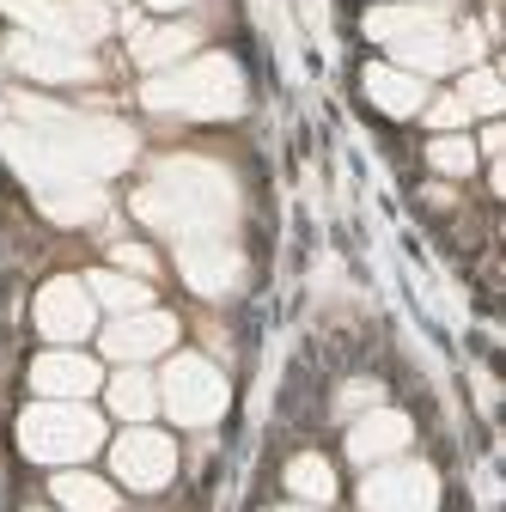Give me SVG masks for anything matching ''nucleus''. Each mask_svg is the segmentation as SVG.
Returning <instances> with one entry per match:
<instances>
[{"label": "nucleus", "instance_id": "1", "mask_svg": "<svg viewBox=\"0 0 506 512\" xmlns=\"http://www.w3.org/2000/svg\"><path fill=\"white\" fill-rule=\"evenodd\" d=\"M7 159L37 183V196L98 189L110 171H122L135 159V135L104 116L55 110L37 98H7Z\"/></svg>", "mask_w": 506, "mask_h": 512}, {"label": "nucleus", "instance_id": "2", "mask_svg": "<svg viewBox=\"0 0 506 512\" xmlns=\"http://www.w3.org/2000/svg\"><path fill=\"white\" fill-rule=\"evenodd\" d=\"M135 214L147 226H159L165 238H177V244L226 238L232 214H238V189L208 159H171V165H159V177L135 196Z\"/></svg>", "mask_w": 506, "mask_h": 512}, {"label": "nucleus", "instance_id": "3", "mask_svg": "<svg viewBox=\"0 0 506 512\" xmlns=\"http://www.w3.org/2000/svg\"><path fill=\"white\" fill-rule=\"evenodd\" d=\"M141 98H147V110H165V116H238L244 110V74H238L232 55H202V61L153 74Z\"/></svg>", "mask_w": 506, "mask_h": 512}, {"label": "nucleus", "instance_id": "4", "mask_svg": "<svg viewBox=\"0 0 506 512\" xmlns=\"http://www.w3.org/2000/svg\"><path fill=\"white\" fill-rule=\"evenodd\" d=\"M19 445H25V458H37V464H80V458H92L104 445V421L86 403L43 397L37 409L19 415Z\"/></svg>", "mask_w": 506, "mask_h": 512}, {"label": "nucleus", "instance_id": "5", "mask_svg": "<svg viewBox=\"0 0 506 512\" xmlns=\"http://www.w3.org/2000/svg\"><path fill=\"white\" fill-rule=\"evenodd\" d=\"M153 384H159V409L183 427H208L226 415V378L202 354H177L165 366V378H153Z\"/></svg>", "mask_w": 506, "mask_h": 512}, {"label": "nucleus", "instance_id": "6", "mask_svg": "<svg viewBox=\"0 0 506 512\" xmlns=\"http://www.w3.org/2000/svg\"><path fill=\"white\" fill-rule=\"evenodd\" d=\"M7 19H19V31L49 37V43H98L110 31V7L104 0H0Z\"/></svg>", "mask_w": 506, "mask_h": 512}, {"label": "nucleus", "instance_id": "7", "mask_svg": "<svg viewBox=\"0 0 506 512\" xmlns=\"http://www.w3.org/2000/svg\"><path fill=\"white\" fill-rule=\"evenodd\" d=\"M360 506L366 512H433L439 506V476L427 464H372V476L360 482Z\"/></svg>", "mask_w": 506, "mask_h": 512}, {"label": "nucleus", "instance_id": "8", "mask_svg": "<svg viewBox=\"0 0 506 512\" xmlns=\"http://www.w3.org/2000/svg\"><path fill=\"white\" fill-rule=\"evenodd\" d=\"M110 470H116V482H129L141 494H159L177 476V445L165 433H153V427H129L110 445Z\"/></svg>", "mask_w": 506, "mask_h": 512}, {"label": "nucleus", "instance_id": "9", "mask_svg": "<svg viewBox=\"0 0 506 512\" xmlns=\"http://www.w3.org/2000/svg\"><path fill=\"white\" fill-rule=\"evenodd\" d=\"M7 68H19L25 80H98V61L80 43H49L31 31H19L7 43Z\"/></svg>", "mask_w": 506, "mask_h": 512}, {"label": "nucleus", "instance_id": "10", "mask_svg": "<svg viewBox=\"0 0 506 512\" xmlns=\"http://www.w3.org/2000/svg\"><path fill=\"white\" fill-rule=\"evenodd\" d=\"M177 263H183V281L196 287L202 299H226L244 287V256L232 238H196V244H177Z\"/></svg>", "mask_w": 506, "mask_h": 512}, {"label": "nucleus", "instance_id": "11", "mask_svg": "<svg viewBox=\"0 0 506 512\" xmlns=\"http://www.w3.org/2000/svg\"><path fill=\"white\" fill-rule=\"evenodd\" d=\"M92 324H98V305H92V293H86V281H49L43 293H37V330L49 336V342H61V348H74L80 336H92Z\"/></svg>", "mask_w": 506, "mask_h": 512}, {"label": "nucleus", "instance_id": "12", "mask_svg": "<svg viewBox=\"0 0 506 512\" xmlns=\"http://www.w3.org/2000/svg\"><path fill=\"white\" fill-rule=\"evenodd\" d=\"M177 342V317L171 311H129V317H116V324H104V354L122 360V366H141L153 354H165Z\"/></svg>", "mask_w": 506, "mask_h": 512}, {"label": "nucleus", "instance_id": "13", "mask_svg": "<svg viewBox=\"0 0 506 512\" xmlns=\"http://www.w3.org/2000/svg\"><path fill=\"white\" fill-rule=\"evenodd\" d=\"M31 384L43 397H55V403H80V397H92L104 384V372H98V360H86L74 348H55V354H43L31 366Z\"/></svg>", "mask_w": 506, "mask_h": 512}, {"label": "nucleus", "instance_id": "14", "mask_svg": "<svg viewBox=\"0 0 506 512\" xmlns=\"http://www.w3.org/2000/svg\"><path fill=\"white\" fill-rule=\"evenodd\" d=\"M409 445V415H397V409H366L354 427H348V458L354 464H391L397 452Z\"/></svg>", "mask_w": 506, "mask_h": 512}, {"label": "nucleus", "instance_id": "15", "mask_svg": "<svg viewBox=\"0 0 506 512\" xmlns=\"http://www.w3.org/2000/svg\"><path fill=\"white\" fill-rule=\"evenodd\" d=\"M366 98L385 116H415L427 104V80L409 74V68H391V61H378V68H366Z\"/></svg>", "mask_w": 506, "mask_h": 512}, {"label": "nucleus", "instance_id": "16", "mask_svg": "<svg viewBox=\"0 0 506 512\" xmlns=\"http://www.w3.org/2000/svg\"><path fill=\"white\" fill-rule=\"evenodd\" d=\"M202 37H196V25H135V61L141 68H177V61L196 49Z\"/></svg>", "mask_w": 506, "mask_h": 512}, {"label": "nucleus", "instance_id": "17", "mask_svg": "<svg viewBox=\"0 0 506 512\" xmlns=\"http://www.w3.org/2000/svg\"><path fill=\"white\" fill-rule=\"evenodd\" d=\"M433 25H446V7H433V0H421V7H378L366 19V31L385 43V49L403 43V37H415V31H433Z\"/></svg>", "mask_w": 506, "mask_h": 512}, {"label": "nucleus", "instance_id": "18", "mask_svg": "<svg viewBox=\"0 0 506 512\" xmlns=\"http://www.w3.org/2000/svg\"><path fill=\"white\" fill-rule=\"evenodd\" d=\"M55 506L61 512H116V488L104 476H86V470H61L55 476Z\"/></svg>", "mask_w": 506, "mask_h": 512}, {"label": "nucleus", "instance_id": "19", "mask_svg": "<svg viewBox=\"0 0 506 512\" xmlns=\"http://www.w3.org/2000/svg\"><path fill=\"white\" fill-rule=\"evenodd\" d=\"M104 397H110V409H116L122 421H153V409H159V384H153V372H116Z\"/></svg>", "mask_w": 506, "mask_h": 512}, {"label": "nucleus", "instance_id": "20", "mask_svg": "<svg viewBox=\"0 0 506 512\" xmlns=\"http://www.w3.org/2000/svg\"><path fill=\"white\" fill-rule=\"evenodd\" d=\"M86 293H92V305H104V311H116V317H129V311H147V305H153L147 281H135V275H110V269L92 275Z\"/></svg>", "mask_w": 506, "mask_h": 512}, {"label": "nucleus", "instance_id": "21", "mask_svg": "<svg viewBox=\"0 0 506 512\" xmlns=\"http://www.w3.org/2000/svg\"><path fill=\"white\" fill-rule=\"evenodd\" d=\"M287 488H293L305 506H324V500H336V470H330L318 452H305V458L287 464Z\"/></svg>", "mask_w": 506, "mask_h": 512}, {"label": "nucleus", "instance_id": "22", "mask_svg": "<svg viewBox=\"0 0 506 512\" xmlns=\"http://www.w3.org/2000/svg\"><path fill=\"white\" fill-rule=\"evenodd\" d=\"M43 214L49 220H68V226L98 220L104 214V189H55V196H43Z\"/></svg>", "mask_w": 506, "mask_h": 512}, {"label": "nucleus", "instance_id": "23", "mask_svg": "<svg viewBox=\"0 0 506 512\" xmlns=\"http://www.w3.org/2000/svg\"><path fill=\"white\" fill-rule=\"evenodd\" d=\"M458 104H464L470 116H494V110L506 104V92H500V80H494L488 68H470V74L458 80Z\"/></svg>", "mask_w": 506, "mask_h": 512}, {"label": "nucleus", "instance_id": "24", "mask_svg": "<svg viewBox=\"0 0 506 512\" xmlns=\"http://www.w3.org/2000/svg\"><path fill=\"white\" fill-rule=\"evenodd\" d=\"M427 165H433V171H446V177H470V165H476V147H470L464 135H439V141L427 147Z\"/></svg>", "mask_w": 506, "mask_h": 512}, {"label": "nucleus", "instance_id": "25", "mask_svg": "<svg viewBox=\"0 0 506 512\" xmlns=\"http://www.w3.org/2000/svg\"><path fill=\"white\" fill-rule=\"evenodd\" d=\"M336 409H342V415H366V409H378V384H372V378H360V384H342Z\"/></svg>", "mask_w": 506, "mask_h": 512}, {"label": "nucleus", "instance_id": "26", "mask_svg": "<svg viewBox=\"0 0 506 512\" xmlns=\"http://www.w3.org/2000/svg\"><path fill=\"white\" fill-rule=\"evenodd\" d=\"M421 110H427V122H433V128H446V135L470 122V110H464L458 98H433V104H421Z\"/></svg>", "mask_w": 506, "mask_h": 512}, {"label": "nucleus", "instance_id": "27", "mask_svg": "<svg viewBox=\"0 0 506 512\" xmlns=\"http://www.w3.org/2000/svg\"><path fill=\"white\" fill-rule=\"evenodd\" d=\"M116 263L135 269V275H153V250H141V244H116Z\"/></svg>", "mask_w": 506, "mask_h": 512}, {"label": "nucleus", "instance_id": "28", "mask_svg": "<svg viewBox=\"0 0 506 512\" xmlns=\"http://www.w3.org/2000/svg\"><path fill=\"white\" fill-rule=\"evenodd\" d=\"M153 13H177V7H196V0H147Z\"/></svg>", "mask_w": 506, "mask_h": 512}, {"label": "nucleus", "instance_id": "29", "mask_svg": "<svg viewBox=\"0 0 506 512\" xmlns=\"http://www.w3.org/2000/svg\"><path fill=\"white\" fill-rule=\"evenodd\" d=\"M281 512H318V506H305V500H299V506H281Z\"/></svg>", "mask_w": 506, "mask_h": 512}, {"label": "nucleus", "instance_id": "30", "mask_svg": "<svg viewBox=\"0 0 506 512\" xmlns=\"http://www.w3.org/2000/svg\"><path fill=\"white\" fill-rule=\"evenodd\" d=\"M104 7H122V0H104Z\"/></svg>", "mask_w": 506, "mask_h": 512}]
</instances>
